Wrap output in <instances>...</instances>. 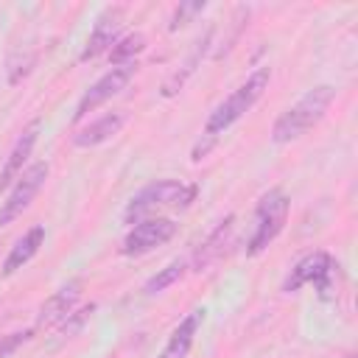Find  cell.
I'll return each mask as SVG.
<instances>
[{
	"mask_svg": "<svg viewBox=\"0 0 358 358\" xmlns=\"http://www.w3.org/2000/svg\"><path fill=\"white\" fill-rule=\"evenodd\" d=\"M143 48H145V36H143V34H129V36H123V39L115 42V48L109 50V59H112L117 67H120V64H131L134 56H137Z\"/></svg>",
	"mask_w": 358,
	"mask_h": 358,
	"instance_id": "2e32d148",
	"label": "cell"
},
{
	"mask_svg": "<svg viewBox=\"0 0 358 358\" xmlns=\"http://www.w3.org/2000/svg\"><path fill=\"white\" fill-rule=\"evenodd\" d=\"M268 78H271V70H268V67H257L238 90H232V92L210 112V117H207V123H204V134H207L210 140H215L224 129H229L235 120H241V117L260 101L263 90L268 87Z\"/></svg>",
	"mask_w": 358,
	"mask_h": 358,
	"instance_id": "7a4b0ae2",
	"label": "cell"
},
{
	"mask_svg": "<svg viewBox=\"0 0 358 358\" xmlns=\"http://www.w3.org/2000/svg\"><path fill=\"white\" fill-rule=\"evenodd\" d=\"M288 210H291V199L280 187L268 190L257 201V207H255V232H252V238L246 243V255L249 257L266 252L268 243L282 232L285 218H288Z\"/></svg>",
	"mask_w": 358,
	"mask_h": 358,
	"instance_id": "277c9868",
	"label": "cell"
},
{
	"mask_svg": "<svg viewBox=\"0 0 358 358\" xmlns=\"http://www.w3.org/2000/svg\"><path fill=\"white\" fill-rule=\"evenodd\" d=\"M42 243H45V227H42V224H34V227L11 246V252H8L6 263H3V277H11L14 271H20V268L39 252Z\"/></svg>",
	"mask_w": 358,
	"mask_h": 358,
	"instance_id": "4fadbf2b",
	"label": "cell"
},
{
	"mask_svg": "<svg viewBox=\"0 0 358 358\" xmlns=\"http://www.w3.org/2000/svg\"><path fill=\"white\" fill-rule=\"evenodd\" d=\"M173 235H176V224L171 218H145V221H137L129 229V235L123 238L120 252L126 257H137V255H145V252L168 243Z\"/></svg>",
	"mask_w": 358,
	"mask_h": 358,
	"instance_id": "52a82bcc",
	"label": "cell"
},
{
	"mask_svg": "<svg viewBox=\"0 0 358 358\" xmlns=\"http://www.w3.org/2000/svg\"><path fill=\"white\" fill-rule=\"evenodd\" d=\"M336 260L327 252H313L305 255L288 274V280L282 282V291H299L302 285H316L319 296H330L333 291V274H336Z\"/></svg>",
	"mask_w": 358,
	"mask_h": 358,
	"instance_id": "5b68a950",
	"label": "cell"
},
{
	"mask_svg": "<svg viewBox=\"0 0 358 358\" xmlns=\"http://www.w3.org/2000/svg\"><path fill=\"white\" fill-rule=\"evenodd\" d=\"M199 187L196 185H185V182H176V179H162V182H154L148 187H143L126 207L123 218L129 224H137V221H145L151 218L154 213L159 210H179V207H187L193 199H196Z\"/></svg>",
	"mask_w": 358,
	"mask_h": 358,
	"instance_id": "3957f363",
	"label": "cell"
},
{
	"mask_svg": "<svg viewBox=\"0 0 358 358\" xmlns=\"http://www.w3.org/2000/svg\"><path fill=\"white\" fill-rule=\"evenodd\" d=\"M134 62L131 64H120V67H112L109 73H103L87 92H84V98L78 101V106H76V120H81V117H87L90 112H95L101 103H106L109 98H115L120 90H126V84L134 78Z\"/></svg>",
	"mask_w": 358,
	"mask_h": 358,
	"instance_id": "ba28073f",
	"label": "cell"
},
{
	"mask_svg": "<svg viewBox=\"0 0 358 358\" xmlns=\"http://www.w3.org/2000/svg\"><path fill=\"white\" fill-rule=\"evenodd\" d=\"M187 271V263L185 260H173V263H168L159 274H154L148 282H145V294H159V291H165L168 285H173L176 280H182V274Z\"/></svg>",
	"mask_w": 358,
	"mask_h": 358,
	"instance_id": "e0dca14e",
	"label": "cell"
},
{
	"mask_svg": "<svg viewBox=\"0 0 358 358\" xmlns=\"http://www.w3.org/2000/svg\"><path fill=\"white\" fill-rule=\"evenodd\" d=\"M199 11H204V3H201V0L179 3V6H176V11H173V17H171V31H176V28H179V25H185V22H190Z\"/></svg>",
	"mask_w": 358,
	"mask_h": 358,
	"instance_id": "ac0fdd59",
	"label": "cell"
},
{
	"mask_svg": "<svg viewBox=\"0 0 358 358\" xmlns=\"http://www.w3.org/2000/svg\"><path fill=\"white\" fill-rule=\"evenodd\" d=\"M45 179H48V162H34V165H28V168L17 176L14 190L8 193V199H6L3 207H0V227L11 224V221L34 201V196L39 193V187L45 185Z\"/></svg>",
	"mask_w": 358,
	"mask_h": 358,
	"instance_id": "8992f818",
	"label": "cell"
},
{
	"mask_svg": "<svg viewBox=\"0 0 358 358\" xmlns=\"http://www.w3.org/2000/svg\"><path fill=\"white\" fill-rule=\"evenodd\" d=\"M333 98H336V90H333L330 84H322V87L308 90L294 106H288V109L274 120L271 140H274L277 145H282V143H291V140L302 137L308 129H313V126L324 117V112H327V106L333 103Z\"/></svg>",
	"mask_w": 358,
	"mask_h": 358,
	"instance_id": "6da1fadb",
	"label": "cell"
},
{
	"mask_svg": "<svg viewBox=\"0 0 358 358\" xmlns=\"http://www.w3.org/2000/svg\"><path fill=\"white\" fill-rule=\"evenodd\" d=\"M201 319H204V308H196L193 313H187V316L176 324V330L171 333L168 344L162 347V352H159L157 358H187V352H190V347H193V338H196V330H199Z\"/></svg>",
	"mask_w": 358,
	"mask_h": 358,
	"instance_id": "7c38bea8",
	"label": "cell"
},
{
	"mask_svg": "<svg viewBox=\"0 0 358 358\" xmlns=\"http://www.w3.org/2000/svg\"><path fill=\"white\" fill-rule=\"evenodd\" d=\"M120 31H123V8H117V6H115V8H106V11L95 20V28H92L90 39H87V45H84L78 62H90V59H95V56L112 50L115 42L120 39Z\"/></svg>",
	"mask_w": 358,
	"mask_h": 358,
	"instance_id": "9c48e42d",
	"label": "cell"
},
{
	"mask_svg": "<svg viewBox=\"0 0 358 358\" xmlns=\"http://www.w3.org/2000/svg\"><path fill=\"white\" fill-rule=\"evenodd\" d=\"M39 129H42V120L36 117V120H31V123L22 129V134L17 137L14 148H11L8 157H6V165H3V171H0V190H6V187H8L11 182H17V176L22 173V165H25V159L31 157V151H34V145H36Z\"/></svg>",
	"mask_w": 358,
	"mask_h": 358,
	"instance_id": "30bf717a",
	"label": "cell"
},
{
	"mask_svg": "<svg viewBox=\"0 0 358 358\" xmlns=\"http://www.w3.org/2000/svg\"><path fill=\"white\" fill-rule=\"evenodd\" d=\"M123 120H126L123 115L109 112V115H103V117L92 120L90 126L78 129V131L73 134V143H76L78 148H92V145H101V143H106L109 137H115V134L123 129Z\"/></svg>",
	"mask_w": 358,
	"mask_h": 358,
	"instance_id": "5bb4252c",
	"label": "cell"
},
{
	"mask_svg": "<svg viewBox=\"0 0 358 358\" xmlns=\"http://www.w3.org/2000/svg\"><path fill=\"white\" fill-rule=\"evenodd\" d=\"M232 221H235V215H227V218L210 232V238L196 249V255H193V271L207 268L213 260H218V257L224 255V246H227V241H229V235H232Z\"/></svg>",
	"mask_w": 358,
	"mask_h": 358,
	"instance_id": "9a60e30c",
	"label": "cell"
},
{
	"mask_svg": "<svg viewBox=\"0 0 358 358\" xmlns=\"http://www.w3.org/2000/svg\"><path fill=\"white\" fill-rule=\"evenodd\" d=\"M78 296H81V280H70L50 299L42 302L39 316H36V324H56V322L67 319L70 310H73V305L78 302Z\"/></svg>",
	"mask_w": 358,
	"mask_h": 358,
	"instance_id": "8fae6325",
	"label": "cell"
}]
</instances>
